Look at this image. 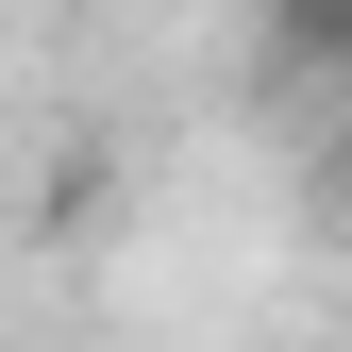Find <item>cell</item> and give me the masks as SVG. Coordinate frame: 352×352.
I'll use <instances>...</instances> for the list:
<instances>
[{
  "instance_id": "obj_1",
  "label": "cell",
  "mask_w": 352,
  "mask_h": 352,
  "mask_svg": "<svg viewBox=\"0 0 352 352\" xmlns=\"http://www.w3.org/2000/svg\"><path fill=\"white\" fill-rule=\"evenodd\" d=\"M269 51H285V67H352V17H336V0H302V17L269 34Z\"/></svg>"
},
{
  "instance_id": "obj_2",
  "label": "cell",
  "mask_w": 352,
  "mask_h": 352,
  "mask_svg": "<svg viewBox=\"0 0 352 352\" xmlns=\"http://www.w3.org/2000/svg\"><path fill=\"white\" fill-rule=\"evenodd\" d=\"M336 201H352V118H336Z\"/></svg>"
}]
</instances>
